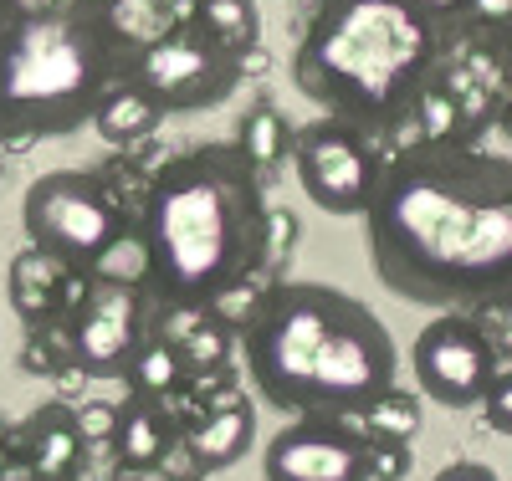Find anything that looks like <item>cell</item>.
<instances>
[{"instance_id": "1", "label": "cell", "mask_w": 512, "mask_h": 481, "mask_svg": "<svg viewBox=\"0 0 512 481\" xmlns=\"http://www.w3.org/2000/svg\"><path fill=\"white\" fill-rule=\"evenodd\" d=\"M364 236L400 302L472 318L512 308V159L466 139L390 154Z\"/></svg>"}, {"instance_id": "2", "label": "cell", "mask_w": 512, "mask_h": 481, "mask_svg": "<svg viewBox=\"0 0 512 481\" xmlns=\"http://www.w3.org/2000/svg\"><path fill=\"white\" fill-rule=\"evenodd\" d=\"M139 282L154 313H210L272 256V205L236 144H190L144 185L134 215Z\"/></svg>"}, {"instance_id": "3", "label": "cell", "mask_w": 512, "mask_h": 481, "mask_svg": "<svg viewBox=\"0 0 512 481\" xmlns=\"http://www.w3.org/2000/svg\"><path fill=\"white\" fill-rule=\"evenodd\" d=\"M251 389L287 415L359 420L400 379V348L369 302L328 282H272L241 328Z\"/></svg>"}, {"instance_id": "4", "label": "cell", "mask_w": 512, "mask_h": 481, "mask_svg": "<svg viewBox=\"0 0 512 481\" xmlns=\"http://www.w3.org/2000/svg\"><path fill=\"white\" fill-rule=\"evenodd\" d=\"M451 26L425 0H318L292 52V82L328 118L395 128L436 82Z\"/></svg>"}, {"instance_id": "5", "label": "cell", "mask_w": 512, "mask_h": 481, "mask_svg": "<svg viewBox=\"0 0 512 481\" xmlns=\"http://www.w3.org/2000/svg\"><path fill=\"white\" fill-rule=\"evenodd\" d=\"M139 41L108 0H52L0 16V144L67 139L128 77Z\"/></svg>"}, {"instance_id": "6", "label": "cell", "mask_w": 512, "mask_h": 481, "mask_svg": "<svg viewBox=\"0 0 512 481\" xmlns=\"http://www.w3.org/2000/svg\"><path fill=\"white\" fill-rule=\"evenodd\" d=\"M26 246L52 256L72 277H98L103 261L128 241V215L108 180L88 169H47L21 195Z\"/></svg>"}, {"instance_id": "7", "label": "cell", "mask_w": 512, "mask_h": 481, "mask_svg": "<svg viewBox=\"0 0 512 481\" xmlns=\"http://www.w3.org/2000/svg\"><path fill=\"white\" fill-rule=\"evenodd\" d=\"M246 77V62H236L226 47H216L205 31L190 21H175L139 41L128 57V82H139L144 93L169 113H210L226 108L236 98V87Z\"/></svg>"}, {"instance_id": "8", "label": "cell", "mask_w": 512, "mask_h": 481, "mask_svg": "<svg viewBox=\"0 0 512 481\" xmlns=\"http://www.w3.org/2000/svg\"><path fill=\"white\" fill-rule=\"evenodd\" d=\"M384 164H390V154L379 149V134H369L359 123H344V118L318 113L313 123H303L292 134L297 185H303V195L323 215H338V221L364 215L374 205Z\"/></svg>"}, {"instance_id": "9", "label": "cell", "mask_w": 512, "mask_h": 481, "mask_svg": "<svg viewBox=\"0 0 512 481\" xmlns=\"http://www.w3.org/2000/svg\"><path fill=\"white\" fill-rule=\"evenodd\" d=\"M154 328V302L134 277H88L72 313L62 318L72 369L88 379H123Z\"/></svg>"}, {"instance_id": "10", "label": "cell", "mask_w": 512, "mask_h": 481, "mask_svg": "<svg viewBox=\"0 0 512 481\" xmlns=\"http://www.w3.org/2000/svg\"><path fill=\"white\" fill-rule=\"evenodd\" d=\"M410 374L415 389L441 410H472L502 374V354L492 328L472 313H441L410 343Z\"/></svg>"}, {"instance_id": "11", "label": "cell", "mask_w": 512, "mask_h": 481, "mask_svg": "<svg viewBox=\"0 0 512 481\" xmlns=\"http://www.w3.org/2000/svg\"><path fill=\"white\" fill-rule=\"evenodd\" d=\"M262 481H369V435L354 420L292 415L262 451Z\"/></svg>"}, {"instance_id": "12", "label": "cell", "mask_w": 512, "mask_h": 481, "mask_svg": "<svg viewBox=\"0 0 512 481\" xmlns=\"http://www.w3.org/2000/svg\"><path fill=\"white\" fill-rule=\"evenodd\" d=\"M88 430H82L77 410L62 400L36 405L16 425V471L31 476H77V466L88 461Z\"/></svg>"}, {"instance_id": "13", "label": "cell", "mask_w": 512, "mask_h": 481, "mask_svg": "<svg viewBox=\"0 0 512 481\" xmlns=\"http://www.w3.org/2000/svg\"><path fill=\"white\" fill-rule=\"evenodd\" d=\"M108 451H113V466L123 476H149V471L169 466V456L180 451V420L169 415L164 400L128 395L113 415Z\"/></svg>"}, {"instance_id": "14", "label": "cell", "mask_w": 512, "mask_h": 481, "mask_svg": "<svg viewBox=\"0 0 512 481\" xmlns=\"http://www.w3.org/2000/svg\"><path fill=\"white\" fill-rule=\"evenodd\" d=\"M251 446H256V410H251L246 395H236V389H226L195 425L180 430V451H185L195 476L236 466Z\"/></svg>"}, {"instance_id": "15", "label": "cell", "mask_w": 512, "mask_h": 481, "mask_svg": "<svg viewBox=\"0 0 512 481\" xmlns=\"http://www.w3.org/2000/svg\"><path fill=\"white\" fill-rule=\"evenodd\" d=\"M88 282V277H82ZM82 287H72V272L57 267L52 256H41L36 246L16 251L11 261V308L21 313L26 328H47V323H62L72 313Z\"/></svg>"}, {"instance_id": "16", "label": "cell", "mask_w": 512, "mask_h": 481, "mask_svg": "<svg viewBox=\"0 0 512 481\" xmlns=\"http://www.w3.org/2000/svg\"><path fill=\"white\" fill-rule=\"evenodd\" d=\"M159 123H164V108L144 93L139 82H113L108 93H103V103L93 108V128H98V139L103 144H113V149H123V144H139V139H149V134H159Z\"/></svg>"}, {"instance_id": "17", "label": "cell", "mask_w": 512, "mask_h": 481, "mask_svg": "<svg viewBox=\"0 0 512 481\" xmlns=\"http://www.w3.org/2000/svg\"><path fill=\"white\" fill-rule=\"evenodd\" d=\"M190 26L205 31L216 47H226L236 62H246L256 52V41H262V11H256V0H195Z\"/></svg>"}, {"instance_id": "18", "label": "cell", "mask_w": 512, "mask_h": 481, "mask_svg": "<svg viewBox=\"0 0 512 481\" xmlns=\"http://www.w3.org/2000/svg\"><path fill=\"white\" fill-rule=\"evenodd\" d=\"M292 134L297 128L287 123V113L282 108H272V103H251L246 113H241V123H236V154L256 169V174H267V169H277V164H287L292 159Z\"/></svg>"}, {"instance_id": "19", "label": "cell", "mask_w": 512, "mask_h": 481, "mask_svg": "<svg viewBox=\"0 0 512 481\" xmlns=\"http://www.w3.org/2000/svg\"><path fill=\"white\" fill-rule=\"evenodd\" d=\"M123 384L134 389V395H144V400H169L175 389L190 384V364H185V354L175 348V338H169L164 328H154L149 343L139 348V359L128 364Z\"/></svg>"}, {"instance_id": "20", "label": "cell", "mask_w": 512, "mask_h": 481, "mask_svg": "<svg viewBox=\"0 0 512 481\" xmlns=\"http://www.w3.org/2000/svg\"><path fill=\"white\" fill-rule=\"evenodd\" d=\"M354 425L369 435V441H415V430H420V400L405 395V389H390V395H379Z\"/></svg>"}, {"instance_id": "21", "label": "cell", "mask_w": 512, "mask_h": 481, "mask_svg": "<svg viewBox=\"0 0 512 481\" xmlns=\"http://www.w3.org/2000/svg\"><path fill=\"white\" fill-rule=\"evenodd\" d=\"M67 364H72V348H67L62 323L26 328V348H21V369L26 374H62Z\"/></svg>"}, {"instance_id": "22", "label": "cell", "mask_w": 512, "mask_h": 481, "mask_svg": "<svg viewBox=\"0 0 512 481\" xmlns=\"http://www.w3.org/2000/svg\"><path fill=\"white\" fill-rule=\"evenodd\" d=\"M415 471L410 441H369V481H405Z\"/></svg>"}, {"instance_id": "23", "label": "cell", "mask_w": 512, "mask_h": 481, "mask_svg": "<svg viewBox=\"0 0 512 481\" xmlns=\"http://www.w3.org/2000/svg\"><path fill=\"white\" fill-rule=\"evenodd\" d=\"M482 425L492 435H507V441H512V369H502L492 379V389L482 395Z\"/></svg>"}, {"instance_id": "24", "label": "cell", "mask_w": 512, "mask_h": 481, "mask_svg": "<svg viewBox=\"0 0 512 481\" xmlns=\"http://www.w3.org/2000/svg\"><path fill=\"white\" fill-rule=\"evenodd\" d=\"M472 31H492L502 36L512 26V0H466V16H461Z\"/></svg>"}, {"instance_id": "25", "label": "cell", "mask_w": 512, "mask_h": 481, "mask_svg": "<svg viewBox=\"0 0 512 481\" xmlns=\"http://www.w3.org/2000/svg\"><path fill=\"white\" fill-rule=\"evenodd\" d=\"M431 481H502L487 461H451V466H441Z\"/></svg>"}, {"instance_id": "26", "label": "cell", "mask_w": 512, "mask_h": 481, "mask_svg": "<svg viewBox=\"0 0 512 481\" xmlns=\"http://www.w3.org/2000/svg\"><path fill=\"white\" fill-rule=\"evenodd\" d=\"M113 415H118V405H88V410H77L82 430H88V441H108V430H113Z\"/></svg>"}, {"instance_id": "27", "label": "cell", "mask_w": 512, "mask_h": 481, "mask_svg": "<svg viewBox=\"0 0 512 481\" xmlns=\"http://www.w3.org/2000/svg\"><path fill=\"white\" fill-rule=\"evenodd\" d=\"M16 466V425L0 420V476H6Z\"/></svg>"}, {"instance_id": "28", "label": "cell", "mask_w": 512, "mask_h": 481, "mask_svg": "<svg viewBox=\"0 0 512 481\" xmlns=\"http://www.w3.org/2000/svg\"><path fill=\"white\" fill-rule=\"evenodd\" d=\"M497 313H507V318L492 328V343H497V354H502V359H512V308H497Z\"/></svg>"}, {"instance_id": "29", "label": "cell", "mask_w": 512, "mask_h": 481, "mask_svg": "<svg viewBox=\"0 0 512 481\" xmlns=\"http://www.w3.org/2000/svg\"><path fill=\"white\" fill-rule=\"evenodd\" d=\"M425 6H431V11H436L446 26H456V21L466 16V0H425Z\"/></svg>"}, {"instance_id": "30", "label": "cell", "mask_w": 512, "mask_h": 481, "mask_svg": "<svg viewBox=\"0 0 512 481\" xmlns=\"http://www.w3.org/2000/svg\"><path fill=\"white\" fill-rule=\"evenodd\" d=\"M502 134H507V139H512V93H507V98H502Z\"/></svg>"}, {"instance_id": "31", "label": "cell", "mask_w": 512, "mask_h": 481, "mask_svg": "<svg viewBox=\"0 0 512 481\" xmlns=\"http://www.w3.org/2000/svg\"><path fill=\"white\" fill-rule=\"evenodd\" d=\"M11 481H77V476H31V471H16Z\"/></svg>"}, {"instance_id": "32", "label": "cell", "mask_w": 512, "mask_h": 481, "mask_svg": "<svg viewBox=\"0 0 512 481\" xmlns=\"http://www.w3.org/2000/svg\"><path fill=\"white\" fill-rule=\"evenodd\" d=\"M113 481H144V476H123V471H118V476H113Z\"/></svg>"}]
</instances>
